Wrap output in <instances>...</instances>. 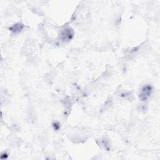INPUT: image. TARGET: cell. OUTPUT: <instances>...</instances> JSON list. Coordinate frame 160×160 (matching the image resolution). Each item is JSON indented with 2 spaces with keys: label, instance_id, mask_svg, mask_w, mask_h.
Here are the masks:
<instances>
[{
  "label": "cell",
  "instance_id": "cell-1",
  "mask_svg": "<svg viewBox=\"0 0 160 160\" xmlns=\"http://www.w3.org/2000/svg\"><path fill=\"white\" fill-rule=\"evenodd\" d=\"M153 88L151 85H146L142 88L140 94V98L141 101H146L152 93Z\"/></svg>",
  "mask_w": 160,
  "mask_h": 160
},
{
  "label": "cell",
  "instance_id": "cell-2",
  "mask_svg": "<svg viewBox=\"0 0 160 160\" xmlns=\"http://www.w3.org/2000/svg\"><path fill=\"white\" fill-rule=\"evenodd\" d=\"M73 36V31H72L71 29H65L61 33V37L62 40L65 41H69L71 40V38Z\"/></svg>",
  "mask_w": 160,
  "mask_h": 160
},
{
  "label": "cell",
  "instance_id": "cell-3",
  "mask_svg": "<svg viewBox=\"0 0 160 160\" xmlns=\"http://www.w3.org/2000/svg\"><path fill=\"white\" fill-rule=\"evenodd\" d=\"M23 27H24L23 24L19 23V24H16L13 25L12 27L10 28V29L11 30V31H13L15 33H18V32H20L21 30L23 29Z\"/></svg>",
  "mask_w": 160,
  "mask_h": 160
},
{
  "label": "cell",
  "instance_id": "cell-4",
  "mask_svg": "<svg viewBox=\"0 0 160 160\" xmlns=\"http://www.w3.org/2000/svg\"><path fill=\"white\" fill-rule=\"evenodd\" d=\"M53 126H54V129H56V130H58V129L59 128V124H58V123H54L53 124Z\"/></svg>",
  "mask_w": 160,
  "mask_h": 160
}]
</instances>
